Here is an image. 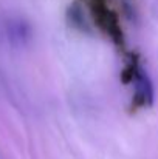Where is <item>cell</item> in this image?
I'll return each instance as SVG.
<instances>
[{
	"label": "cell",
	"instance_id": "cell-1",
	"mask_svg": "<svg viewBox=\"0 0 158 159\" xmlns=\"http://www.w3.org/2000/svg\"><path fill=\"white\" fill-rule=\"evenodd\" d=\"M132 84H133V101L140 107H151L154 102V85L152 80L140 65H135L132 70Z\"/></svg>",
	"mask_w": 158,
	"mask_h": 159
}]
</instances>
